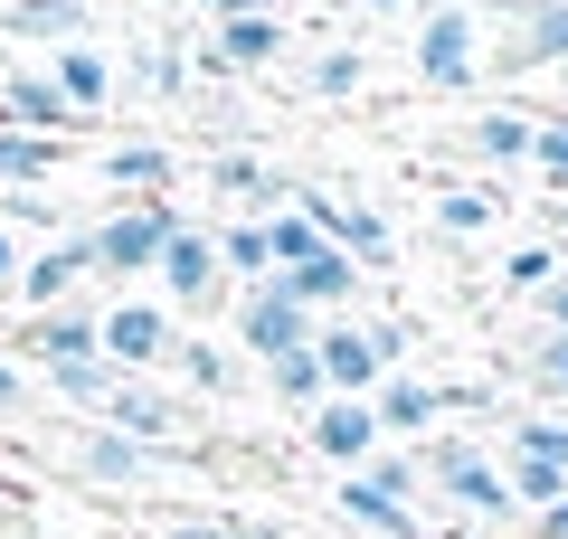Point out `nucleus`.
Returning <instances> with one entry per match:
<instances>
[{
  "label": "nucleus",
  "mask_w": 568,
  "mask_h": 539,
  "mask_svg": "<svg viewBox=\"0 0 568 539\" xmlns=\"http://www.w3.org/2000/svg\"><path fill=\"white\" fill-rule=\"evenodd\" d=\"M48 388H58L67 407H85V417H104V398H114V369H104V359H77V369H48Z\"/></svg>",
  "instance_id": "473e14b6"
},
{
  "label": "nucleus",
  "mask_w": 568,
  "mask_h": 539,
  "mask_svg": "<svg viewBox=\"0 0 568 539\" xmlns=\"http://www.w3.org/2000/svg\"><path fill=\"white\" fill-rule=\"evenodd\" d=\"M530 332H568V275H559V284H549V294H540V303H530Z\"/></svg>",
  "instance_id": "e433bc0d"
},
{
  "label": "nucleus",
  "mask_w": 568,
  "mask_h": 539,
  "mask_svg": "<svg viewBox=\"0 0 568 539\" xmlns=\"http://www.w3.org/2000/svg\"><path fill=\"white\" fill-rule=\"evenodd\" d=\"M85 284H95V256H85V227H67L58 246H39V256L20 265L10 294H20V313H58V303H77Z\"/></svg>",
  "instance_id": "ddd939ff"
},
{
  "label": "nucleus",
  "mask_w": 568,
  "mask_h": 539,
  "mask_svg": "<svg viewBox=\"0 0 568 539\" xmlns=\"http://www.w3.org/2000/svg\"><path fill=\"white\" fill-rule=\"evenodd\" d=\"M313 359H323V398H379V379H388L369 322H351V313L313 322Z\"/></svg>",
  "instance_id": "1a4fd4ad"
},
{
  "label": "nucleus",
  "mask_w": 568,
  "mask_h": 539,
  "mask_svg": "<svg viewBox=\"0 0 568 539\" xmlns=\"http://www.w3.org/2000/svg\"><path fill=\"white\" fill-rule=\"evenodd\" d=\"M530 539H568V492L549 501V511H530Z\"/></svg>",
  "instance_id": "4c0bfd02"
},
{
  "label": "nucleus",
  "mask_w": 568,
  "mask_h": 539,
  "mask_svg": "<svg viewBox=\"0 0 568 539\" xmlns=\"http://www.w3.org/2000/svg\"><path fill=\"white\" fill-rule=\"evenodd\" d=\"M171 350H181V322H171L152 294H114V303H95V359L114 369V379H162Z\"/></svg>",
  "instance_id": "f03ea898"
},
{
  "label": "nucleus",
  "mask_w": 568,
  "mask_h": 539,
  "mask_svg": "<svg viewBox=\"0 0 568 539\" xmlns=\"http://www.w3.org/2000/svg\"><path fill=\"white\" fill-rule=\"evenodd\" d=\"M10 359L20 369H77V359H95V294L58 303V313H20V332H10Z\"/></svg>",
  "instance_id": "0eeeda50"
},
{
  "label": "nucleus",
  "mask_w": 568,
  "mask_h": 539,
  "mask_svg": "<svg viewBox=\"0 0 568 539\" xmlns=\"http://www.w3.org/2000/svg\"><path fill=\"white\" fill-rule=\"evenodd\" d=\"M332 511H342V530H361V539H426V482H417V455L379 445L361 474L332 482Z\"/></svg>",
  "instance_id": "f257e3e1"
},
{
  "label": "nucleus",
  "mask_w": 568,
  "mask_h": 539,
  "mask_svg": "<svg viewBox=\"0 0 568 539\" xmlns=\"http://www.w3.org/2000/svg\"><path fill=\"white\" fill-rule=\"evenodd\" d=\"M0 123H10V133H39V142L77 133V114H67V95L48 85V67H10V77H0Z\"/></svg>",
  "instance_id": "f3484780"
},
{
  "label": "nucleus",
  "mask_w": 568,
  "mask_h": 539,
  "mask_svg": "<svg viewBox=\"0 0 568 539\" xmlns=\"http://www.w3.org/2000/svg\"><path fill=\"white\" fill-rule=\"evenodd\" d=\"M48 85L67 95V114H77V123H104V114H114V95H123V67H114V48L85 29V39L48 48Z\"/></svg>",
  "instance_id": "6e6552de"
},
{
  "label": "nucleus",
  "mask_w": 568,
  "mask_h": 539,
  "mask_svg": "<svg viewBox=\"0 0 568 539\" xmlns=\"http://www.w3.org/2000/svg\"><path fill=\"white\" fill-rule=\"evenodd\" d=\"M209 237H219V265H227V284H275V246H265V218H219L209 227Z\"/></svg>",
  "instance_id": "b1692460"
},
{
  "label": "nucleus",
  "mask_w": 568,
  "mask_h": 539,
  "mask_svg": "<svg viewBox=\"0 0 568 539\" xmlns=\"http://www.w3.org/2000/svg\"><path fill=\"white\" fill-rule=\"evenodd\" d=\"M0 29H10V39L67 48V39H85V0H10V10H0Z\"/></svg>",
  "instance_id": "cd10ccee"
},
{
  "label": "nucleus",
  "mask_w": 568,
  "mask_h": 539,
  "mask_svg": "<svg viewBox=\"0 0 568 539\" xmlns=\"http://www.w3.org/2000/svg\"><path fill=\"white\" fill-rule=\"evenodd\" d=\"M20 265H29V256H20V246H10V227H0V294L20 284Z\"/></svg>",
  "instance_id": "ea45409f"
},
{
  "label": "nucleus",
  "mask_w": 568,
  "mask_h": 539,
  "mask_svg": "<svg viewBox=\"0 0 568 539\" xmlns=\"http://www.w3.org/2000/svg\"><path fill=\"white\" fill-rule=\"evenodd\" d=\"M511 48L493 67H568V0H503Z\"/></svg>",
  "instance_id": "6ab92c4d"
},
{
  "label": "nucleus",
  "mask_w": 568,
  "mask_h": 539,
  "mask_svg": "<svg viewBox=\"0 0 568 539\" xmlns=\"http://www.w3.org/2000/svg\"><path fill=\"white\" fill-rule=\"evenodd\" d=\"M162 539H294V530H275V520H246V511H219V520H171Z\"/></svg>",
  "instance_id": "72a5a7b5"
},
{
  "label": "nucleus",
  "mask_w": 568,
  "mask_h": 539,
  "mask_svg": "<svg viewBox=\"0 0 568 539\" xmlns=\"http://www.w3.org/2000/svg\"><path fill=\"white\" fill-rule=\"evenodd\" d=\"M265 388H275L294 417H313V407H323V359H313V340H304V350H284V359H265Z\"/></svg>",
  "instance_id": "7c9ffc66"
},
{
  "label": "nucleus",
  "mask_w": 568,
  "mask_h": 539,
  "mask_svg": "<svg viewBox=\"0 0 568 539\" xmlns=\"http://www.w3.org/2000/svg\"><path fill=\"white\" fill-rule=\"evenodd\" d=\"M209 200H227V218H265V209L284 200V180L265 171L256 152H219L209 161Z\"/></svg>",
  "instance_id": "aec40b11"
},
{
  "label": "nucleus",
  "mask_w": 568,
  "mask_h": 539,
  "mask_svg": "<svg viewBox=\"0 0 568 539\" xmlns=\"http://www.w3.org/2000/svg\"><path fill=\"white\" fill-rule=\"evenodd\" d=\"M227 313H237V350H256V359H284L313 340V313L284 284H246V294H227Z\"/></svg>",
  "instance_id": "9d476101"
},
{
  "label": "nucleus",
  "mask_w": 568,
  "mask_h": 539,
  "mask_svg": "<svg viewBox=\"0 0 568 539\" xmlns=\"http://www.w3.org/2000/svg\"><path fill=\"white\" fill-rule=\"evenodd\" d=\"M114 67H123V85H142V95H190V77H200V67H190V48H152V39H142V48H114Z\"/></svg>",
  "instance_id": "5701e85b"
},
{
  "label": "nucleus",
  "mask_w": 568,
  "mask_h": 539,
  "mask_svg": "<svg viewBox=\"0 0 568 539\" xmlns=\"http://www.w3.org/2000/svg\"><path fill=\"white\" fill-rule=\"evenodd\" d=\"M304 85L323 104H342V95H361V85H369V58L351 39H323V48H313V67H304Z\"/></svg>",
  "instance_id": "c756f323"
},
{
  "label": "nucleus",
  "mask_w": 568,
  "mask_h": 539,
  "mask_svg": "<svg viewBox=\"0 0 568 539\" xmlns=\"http://www.w3.org/2000/svg\"><path fill=\"white\" fill-rule=\"evenodd\" d=\"M417 85H436V95H474L484 85V10L436 0L417 20Z\"/></svg>",
  "instance_id": "39448f33"
},
{
  "label": "nucleus",
  "mask_w": 568,
  "mask_h": 539,
  "mask_svg": "<svg viewBox=\"0 0 568 539\" xmlns=\"http://www.w3.org/2000/svg\"><path fill=\"white\" fill-rule=\"evenodd\" d=\"M426 218H436V237H446V246H474V237H493L503 200H493V190H465V180H455V190H436V200H426Z\"/></svg>",
  "instance_id": "a878e982"
},
{
  "label": "nucleus",
  "mask_w": 568,
  "mask_h": 539,
  "mask_svg": "<svg viewBox=\"0 0 568 539\" xmlns=\"http://www.w3.org/2000/svg\"><path fill=\"white\" fill-rule=\"evenodd\" d=\"M503 464H540V474H559V482H568V417H549V407L511 417V436H503Z\"/></svg>",
  "instance_id": "393cba45"
},
{
  "label": "nucleus",
  "mask_w": 568,
  "mask_h": 539,
  "mask_svg": "<svg viewBox=\"0 0 568 539\" xmlns=\"http://www.w3.org/2000/svg\"><path fill=\"white\" fill-rule=\"evenodd\" d=\"M190 227V209L181 200H123V209H104L95 227H85V256H95V275H152L162 265V246Z\"/></svg>",
  "instance_id": "7ed1b4c3"
},
{
  "label": "nucleus",
  "mask_w": 568,
  "mask_h": 539,
  "mask_svg": "<svg viewBox=\"0 0 568 539\" xmlns=\"http://www.w3.org/2000/svg\"><path fill=\"white\" fill-rule=\"evenodd\" d=\"M275 284H284V294H294V303H304V313H313V322H332V313H351V294H361V265H351V256H342V246H332V237H323V246H313V256H304V265H284V275H275Z\"/></svg>",
  "instance_id": "a211bd4d"
},
{
  "label": "nucleus",
  "mask_w": 568,
  "mask_h": 539,
  "mask_svg": "<svg viewBox=\"0 0 568 539\" xmlns=\"http://www.w3.org/2000/svg\"><path fill=\"white\" fill-rule=\"evenodd\" d=\"M104 426L133 445H152V455H171V436H181V398H171V379H123L114 398H104Z\"/></svg>",
  "instance_id": "dca6fc26"
},
{
  "label": "nucleus",
  "mask_w": 568,
  "mask_h": 539,
  "mask_svg": "<svg viewBox=\"0 0 568 539\" xmlns=\"http://www.w3.org/2000/svg\"><path fill=\"white\" fill-rule=\"evenodd\" d=\"M417 482H426L436 501H455L465 520H521V511H511L503 464H493L484 445H455V436L436 445V436H426V445H417Z\"/></svg>",
  "instance_id": "20e7f679"
},
{
  "label": "nucleus",
  "mask_w": 568,
  "mask_h": 539,
  "mask_svg": "<svg viewBox=\"0 0 568 539\" xmlns=\"http://www.w3.org/2000/svg\"><path fill=\"white\" fill-rule=\"evenodd\" d=\"M559 275H568V265H559V246H549V237H540V246H511V256H503V294H511V303H540Z\"/></svg>",
  "instance_id": "2f4dec72"
},
{
  "label": "nucleus",
  "mask_w": 568,
  "mask_h": 539,
  "mask_svg": "<svg viewBox=\"0 0 568 539\" xmlns=\"http://www.w3.org/2000/svg\"><path fill=\"white\" fill-rule=\"evenodd\" d=\"M20 407H29V369H20V359H10V350H0V426L20 417Z\"/></svg>",
  "instance_id": "c9c22d12"
},
{
  "label": "nucleus",
  "mask_w": 568,
  "mask_h": 539,
  "mask_svg": "<svg viewBox=\"0 0 568 539\" xmlns=\"http://www.w3.org/2000/svg\"><path fill=\"white\" fill-rule=\"evenodd\" d=\"M521 388H530V407H568V332H530Z\"/></svg>",
  "instance_id": "c85d7f7f"
},
{
  "label": "nucleus",
  "mask_w": 568,
  "mask_h": 539,
  "mask_svg": "<svg viewBox=\"0 0 568 539\" xmlns=\"http://www.w3.org/2000/svg\"><path fill=\"white\" fill-rule=\"evenodd\" d=\"M284 48H294V39H284V20H275V10H256V20H219L190 67H200V77H256V67H275Z\"/></svg>",
  "instance_id": "2eb2a0df"
},
{
  "label": "nucleus",
  "mask_w": 568,
  "mask_h": 539,
  "mask_svg": "<svg viewBox=\"0 0 568 539\" xmlns=\"http://www.w3.org/2000/svg\"><path fill=\"white\" fill-rule=\"evenodd\" d=\"M559 85H568V67H559Z\"/></svg>",
  "instance_id": "a18cd8bd"
},
{
  "label": "nucleus",
  "mask_w": 568,
  "mask_h": 539,
  "mask_svg": "<svg viewBox=\"0 0 568 539\" xmlns=\"http://www.w3.org/2000/svg\"><path fill=\"white\" fill-rule=\"evenodd\" d=\"M369 417H379V445H426L436 436V417H446V379H417V369H388L379 398H369Z\"/></svg>",
  "instance_id": "f8f14e48"
},
{
  "label": "nucleus",
  "mask_w": 568,
  "mask_h": 539,
  "mask_svg": "<svg viewBox=\"0 0 568 539\" xmlns=\"http://www.w3.org/2000/svg\"><path fill=\"white\" fill-rule=\"evenodd\" d=\"M162 379L200 388V398H227V388H237V350H227V340H190V332H181V350H171Z\"/></svg>",
  "instance_id": "bb28decb"
},
{
  "label": "nucleus",
  "mask_w": 568,
  "mask_h": 539,
  "mask_svg": "<svg viewBox=\"0 0 568 539\" xmlns=\"http://www.w3.org/2000/svg\"><path fill=\"white\" fill-rule=\"evenodd\" d=\"M530 123L540 114H521V104H484V114L465 123V152L484 161V171H521L530 161Z\"/></svg>",
  "instance_id": "412c9836"
},
{
  "label": "nucleus",
  "mask_w": 568,
  "mask_h": 539,
  "mask_svg": "<svg viewBox=\"0 0 568 539\" xmlns=\"http://www.w3.org/2000/svg\"><path fill=\"white\" fill-rule=\"evenodd\" d=\"M67 464H77L85 482H104V492H142V482H162V455H152V445H133V436H114L104 417L67 445Z\"/></svg>",
  "instance_id": "4468645a"
},
{
  "label": "nucleus",
  "mask_w": 568,
  "mask_h": 539,
  "mask_svg": "<svg viewBox=\"0 0 568 539\" xmlns=\"http://www.w3.org/2000/svg\"><path fill=\"white\" fill-rule=\"evenodd\" d=\"M95 171L114 180V190H133V200H171V180H181V152H171V142H114Z\"/></svg>",
  "instance_id": "4be33fe9"
},
{
  "label": "nucleus",
  "mask_w": 568,
  "mask_h": 539,
  "mask_svg": "<svg viewBox=\"0 0 568 539\" xmlns=\"http://www.w3.org/2000/svg\"><path fill=\"white\" fill-rule=\"evenodd\" d=\"M0 77H10V48H0Z\"/></svg>",
  "instance_id": "37998d69"
},
{
  "label": "nucleus",
  "mask_w": 568,
  "mask_h": 539,
  "mask_svg": "<svg viewBox=\"0 0 568 539\" xmlns=\"http://www.w3.org/2000/svg\"><path fill=\"white\" fill-rule=\"evenodd\" d=\"M152 275H162V294H152V303H162L171 322H181V313H219V303L237 294V284H227V265H219V237H209L200 218L162 246V265H152Z\"/></svg>",
  "instance_id": "423d86ee"
},
{
  "label": "nucleus",
  "mask_w": 568,
  "mask_h": 539,
  "mask_svg": "<svg viewBox=\"0 0 568 539\" xmlns=\"http://www.w3.org/2000/svg\"><path fill=\"white\" fill-rule=\"evenodd\" d=\"M142 10H171V0H142Z\"/></svg>",
  "instance_id": "79ce46f5"
},
{
  "label": "nucleus",
  "mask_w": 568,
  "mask_h": 539,
  "mask_svg": "<svg viewBox=\"0 0 568 539\" xmlns=\"http://www.w3.org/2000/svg\"><path fill=\"white\" fill-rule=\"evenodd\" d=\"M209 20H256V10H275V0H200Z\"/></svg>",
  "instance_id": "58836bf2"
},
{
  "label": "nucleus",
  "mask_w": 568,
  "mask_h": 539,
  "mask_svg": "<svg viewBox=\"0 0 568 539\" xmlns=\"http://www.w3.org/2000/svg\"><path fill=\"white\" fill-rule=\"evenodd\" d=\"M304 455L332 464V474H361V464L379 455V417H369V398H323L304 417Z\"/></svg>",
  "instance_id": "9b49d317"
},
{
  "label": "nucleus",
  "mask_w": 568,
  "mask_h": 539,
  "mask_svg": "<svg viewBox=\"0 0 568 539\" xmlns=\"http://www.w3.org/2000/svg\"><path fill=\"white\" fill-rule=\"evenodd\" d=\"M530 171L568 180V114H540V123H530Z\"/></svg>",
  "instance_id": "f704fd0d"
},
{
  "label": "nucleus",
  "mask_w": 568,
  "mask_h": 539,
  "mask_svg": "<svg viewBox=\"0 0 568 539\" xmlns=\"http://www.w3.org/2000/svg\"><path fill=\"white\" fill-rule=\"evenodd\" d=\"M549 417H568V407H549Z\"/></svg>",
  "instance_id": "c03bdc74"
},
{
  "label": "nucleus",
  "mask_w": 568,
  "mask_h": 539,
  "mask_svg": "<svg viewBox=\"0 0 568 539\" xmlns=\"http://www.w3.org/2000/svg\"><path fill=\"white\" fill-rule=\"evenodd\" d=\"M361 10H417V0H361Z\"/></svg>",
  "instance_id": "a19ab883"
}]
</instances>
